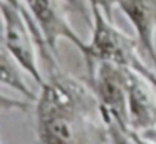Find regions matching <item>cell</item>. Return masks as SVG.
Wrapping results in <instances>:
<instances>
[{"label":"cell","mask_w":156,"mask_h":144,"mask_svg":"<svg viewBox=\"0 0 156 144\" xmlns=\"http://www.w3.org/2000/svg\"><path fill=\"white\" fill-rule=\"evenodd\" d=\"M29 15L32 17L44 35L47 47L57 54V44L61 40H69L74 44L84 55L87 50V42L77 35L66 17V9H69L64 0H22Z\"/></svg>","instance_id":"cell-4"},{"label":"cell","mask_w":156,"mask_h":144,"mask_svg":"<svg viewBox=\"0 0 156 144\" xmlns=\"http://www.w3.org/2000/svg\"><path fill=\"white\" fill-rule=\"evenodd\" d=\"M133 131V129H131ZM133 136H134V141L138 144H156L153 139H149L148 136H144L143 132H138V131H133Z\"/></svg>","instance_id":"cell-11"},{"label":"cell","mask_w":156,"mask_h":144,"mask_svg":"<svg viewBox=\"0 0 156 144\" xmlns=\"http://www.w3.org/2000/svg\"><path fill=\"white\" fill-rule=\"evenodd\" d=\"M143 134H144V136H148L149 139H153V141L156 142V127H154V129H149V131H146V132H143Z\"/></svg>","instance_id":"cell-12"},{"label":"cell","mask_w":156,"mask_h":144,"mask_svg":"<svg viewBox=\"0 0 156 144\" xmlns=\"http://www.w3.org/2000/svg\"><path fill=\"white\" fill-rule=\"evenodd\" d=\"M66 3H67V7L71 10H74V12H77V13H81L82 17H84L87 22H91L92 19H89V13H87V10L84 9V3L81 2V0H64Z\"/></svg>","instance_id":"cell-10"},{"label":"cell","mask_w":156,"mask_h":144,"mask_svg":"<svg viewBox=\"0 0 156 144\" xmlns=\"http://www.w3.org/2000/svg\"><path fill=\"white\" fill-rule=\"evenodd\" d=\"M91 19L92 33L91 40L87 42V50L84 54L89 72L92 70L96 62L106 60L126 70L139 74L156 87V69L149 67L143 60L139 54L141 45L138 40L134 42V39L121 32L114 25V22L108 19L101 10L91 9Z\"/></svg>","instance_id":"cell-2"},{"label":"cell","mask_w":156,"mask_h":144,"mask_svg":"<svg viewBox=\"0 0 156 144\" xmlns=\"http://www.w3.org/2000/svg\"><path fill=\"white\" fill-rule=\"evenodd\" d=\"M108 127H109V144H138L129 127H122L121 124L112 122V121L108 122Z\"/></svg>","instance_id":"cell-8"},{"label":"cell","mask_w":156,"mask_h":144,"mask_svg":"<svg viewBox=\"0 0 156 144\" xmlns=\"http://www.w3.org/2000/svg\"><path fill=\"white\" fill-rule=\"evenodd\" d=\"M22 74H27V72H25L20 64L14 59V55L2 45V84L19 90L20 94H24L30 102H37L39 96L29 89V86L25 84Z\"/></svg>","instance_id":"cell-7"},{"label":"cell","mask_w":156,"mask_h":144,"mask_svg":"<svg viewBox=\"0 0 156 144\" xmlns=\"http://www.w3.org/2000/svg\"><path fill=\"white\" fill-rule=\"evenodd\" d=\"M118 9L131 22L141 50L156 69V0H119Z\"/></svg>","instance_id":"cell-6"},{"label":"cell","mask_w":156,"mask_h":144,"mask_svg":"<svg viewBox=\"0 0 156 144\" xmlns=\"http://www.w3.org/2000/svg\"><path fill=\"white\" fill-rule=\"evenodd\" d=\"M87 3H89V9L101 10V12L111 20H112L114 9L119 7V0H87Z\"/></svg>","instance_id":"cell-9"},{"label":"cell","mask_w":156,"mask_h":144,"mask_svg":"<svg viewBox=\"0 0 156 144\" xmlns=\"http://www.w3.org/2000/svg\"><path fill=\"white\" fill-rule=\"evenodd\" d=\"M91 86L99 100L106 122L129 127L128 114V70L112 62L99 60L91 72ZM131 129V127H129Z\"/></svg>","instance_id":"cell-3"},{"label":"cell","mask_w":156,"mask_h":144,"mask_svg":"<svg viewBox=\"0 0 156 144\" xmlns=\"http://www.w3.org/2000/svg\"><path fill=\"white\" fill-rule=\"evenodd\" d=\"M45 69V84L35 102L39 144H109V127L92 86L57 62Z\"/></svg>","instance_id":"cell-1"},{"label":"cell","mask_w":156,"mask_h":144,"mask_svg":"<svg viewBox=\"0 0 156 144\" xmlns=\"http://www.w3.org/2000/svg\"><path fill=\"white\" fill-rule=\"evenodd\" d=\"M129 127L146 132L156 127V87L143 76L128 70Z\"/></svg>","instance_id":"cell-5"}]
</instances>
